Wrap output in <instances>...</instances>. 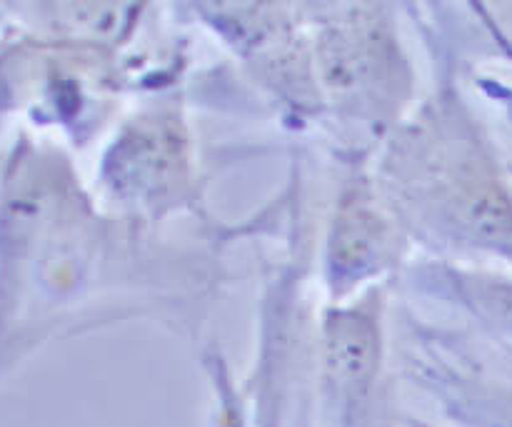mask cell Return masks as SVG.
Wrapping results in <instances>:
<instances>
[{
    "label": "cell",
    "mask_w": 512,
    "mask_h": 427,
    "mask_svg": "<svg viewBox=\"0 0 512 427\" xmlns=\"http://www.w3.org/2000/svg\"><path fill=\"white\" fill-rule=\"evenodd\" d=\"M330 360L343 378H363L373 363V335L360 323H340L330 335Z\"/></svg>",
    "instance_id": "cell-1"
}]
</instances>
